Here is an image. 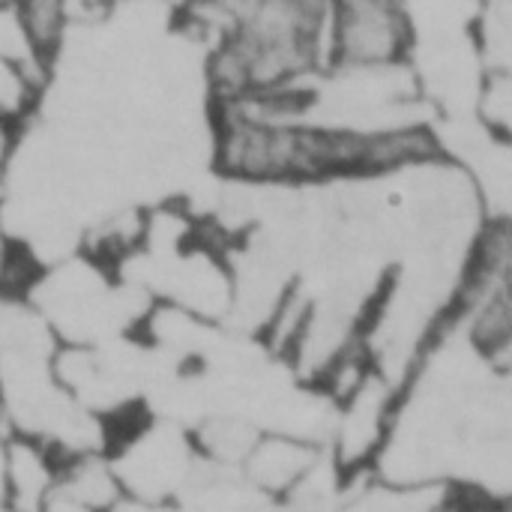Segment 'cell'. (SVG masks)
Wrapping results in <instances>:
<instances>
[{
  "mask_svg": "<svg viewBox=\"0 0 512 512\" xmlns=\"http://www.w3.org/2000/svg\"><path fill=\"white\" fill-rule=\"evenodd\" d=\"M105 456L126 498L171 507L183 501L204 465L192 435L171 423L135 417L111 429Z\"/></svg>",
  "mask_w": 512,
  "mask_h": 512,
  "instance_id": "6da1fadb",
  "label": "cell"
},
{
  "mask_svg": "<svg viewBox=\"0 0 512 512\" xmlns=\"http://www.w3.org/2000/svg\"><path fill=\"white\" fill-rule=\"evenodd\" d=\"M399 396L402 393L372 369L351 393L333 402L327 456L345 477L375 471L393 429Z\"/></svg>",
  "mask_w": 512,
  "mask_h": 512,
  "instance_id": "7a4b0ae2",
  "label": "cell"
},
{
  "mask_svg": "<svg viewBox=\"0 0 512 512\" xmlns=\"http://www.w3.org/2000/svg\"><path fill=\"white\" fill-rule=\"evenodd\" d=\"M402 0H330V66H384L408 57Z\"/></svg>",
  "mask_w": 512,
  "mask_h": 512,
  "instance_id": "3957f363",
  "label": "cell"
},
{
  "mask_svg": "<svg viewBox=\"0 0 512 512\" xmlns=\"http://www.w3.org/2000/svg\"><path fill=\"white\" fill-rule=\"evenodd\" d=\"M66 456L51 447L24 438H3V477H0V501L12 512H42L54 483L60 477V465Z\"/></svg>",
  "mask_w": 512,
  "mask_h": 512,
  "instance_id": "277c9868",
  "label": "cell"
},
{
  "mask_svg": "<svg viewBox=\"0 0 512 512\" xmlns=\"http://www.w3.org/2000/svg\"><path fill=\"white\" fill-rule=\"evenodd\" d=\"M318 456L321 450L312 441L264 432L240 468H243V480L255 492H261L264 498L282 501L318 462Z\"/></svg>",
  "mask_w": 512,
  "mask_h": 512,
  "instance_id": "5b68a950",
  "label": "cell"
},
{
  "mask_svg": "<svg viewBox=\"0 0 512 512\" xmlns=\"http://www.w3.org/2000/svg\"><path fill=\"white\" fill-rule=\"evenodd\" d=\"M450 489L432 483H396L378 474L348 480L339 512H438Z\"/></svg>",
  "mask_w": 512,
  "mask_h": 512,
  "instance_id": "8992f818",
  "label": "cell"
},
{
  "mask_svg": "<svg viewBox=\"0 0 512 512\" xmlns=\"http://www.w3.org/2000/svg\"><path fill=\"white\" fill-rule=\"evenodd\" d=\"M12 147H15V126L0 120V180L6 174V165L12 162Z\"/></svg>",
  "mask_w": 512,
  "mask_h": 512,
  "instance_id": "52a82bcc",
  "label": "cell"
}]
</instances>
